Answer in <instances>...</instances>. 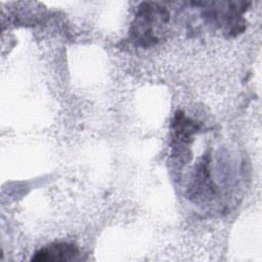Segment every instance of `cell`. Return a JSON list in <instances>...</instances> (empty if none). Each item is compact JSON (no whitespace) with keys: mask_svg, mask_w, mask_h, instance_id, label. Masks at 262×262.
I'll return each instance as SVG.
<instances>
[{"mask_svg":"<svg viewBox=\"0 0 262 262\" xmlns=\"http://www.w3.org/2000/svg\"><path fill=\"white\" fill-rule=\"evenodd\" d=\"M78 254L77 248L68 243H57L47 246L38 252L32 258L33 261H68L72 260Z\"/></svg>","mask_w":262,"mask_h":262,"instance_id":"obj_1","label":"cell"}]
</instances>
